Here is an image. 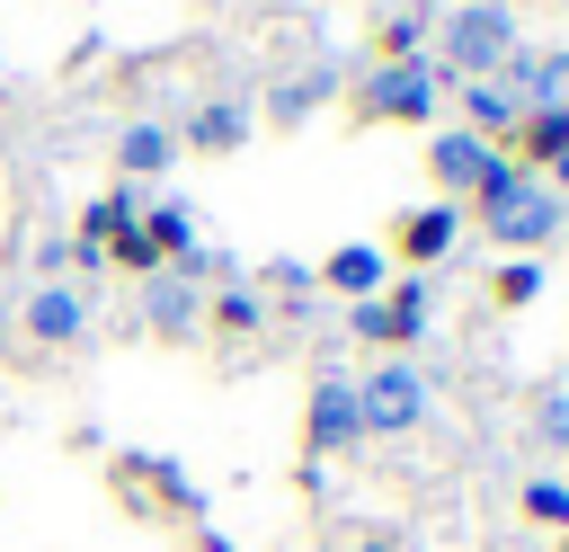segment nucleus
Here are the masks:
<instances>
[{"mask_svg": "<svg viewBox=\"0 0 569 552\" xmlns=\"http://www.w3.org/2000/svg\"><path fill=\"white\" fill-rule=\"evenodd\" d=\"M507 53H516V9H507V0H462V9H445V27H436L445 80H498Z\"/></svg>", "mask_w": 569, "mask_h": 552, "instance_id": "obj_1", "label": "nucleus"}, {"mask_svg": "<svg viewBox=\"0 0 569 552\" xmlns=\"http://www.w3.org/2000/svg\"><path fill=\"white\" fill-rule=\"evenodd\" d=\"M436 107H445V71H436L427 53L373 62L365 89H356V116H365V125H436Z\"/></svg>", "mask_w": 569, "mask_h": 552, "instance_id": "obj_2", "label": "nucleus"}, {"mask_svg": "<svg viewBox=\"0 0 569 552\" xmlns=\"http://www.w3.org/2000/svg\"><path fill=\"white\" fill-rule=\"evenodd\" d=\"M356 418H365V436H409V427H427V374H418L409 356H382V365L356 383Z\"/></svg>", "mask_w": 569, "mask_h": 552, "instance_id": "obj_3", "label": "nucleus"}, {"mask_svg": "<svg viewBox=\"0 0 569 552\" xmlns=\"http://www.w3.org/2000/svg\"><path fill=\"white\" fill-rule=\"evenodd\" d=\"M427 312H436L427 276H391L373 303H356V338L365 347H418L427 338Z\"/></svg>", "mask_w": 569, "mask_h": 552, "instance_id": "obj_4", "label": "nucleus"}, {"mask_svg": "<svg viewBox=\"0 0 569 552\" xmlns=\"http://www.w3.org/2000/svg\"><path fill=\"white\" fill-rule=\"evenodd\" d=\"M480 223H489V240H498L507 258H542V249L560 240V223H569V205H560V196H551V187L533 178V187H525L516 205H498V214H480Z\"/></svg>", "mask_w": 569, "mask_h": 552, "instance_id": "obj_5", "label": "nucleus"}, {"mask_svg": "<svg viewBox=\"0 0 569 552\" xmlns=\"http://www.w3.org/2000/svg\"><path fill=\"white\" fill-rule=\"evenodd\" d=\"M302 445H311V463L365 445V418H356V383H347V374H320V383H311V401H302Z\"/></svg>", "mask_w": 569, "mask_h": 552, "instance_id": "obj_6", "label": "nucleus"}, {"mask_svg": "<svg viewBox=\"0 0 569 552\" xmlns=\"http://www.w3.org/2000/svg\"><path fill=\"white\" fill-rule=\"evenodd\" d=\"M489 151H498V142H480L471 125H453V134H427V178H436V196H445V205H462V196L480 187Z\"/></svg>", "mask_w": 569, "mask_h": 552, "instance_id": "obj_7", "label": "nucleus"}, {"mask_svg": "<svg viewBox=\"0 0 569 552\" xmlns=\"http://www.w3.org/2000/svg\"><path fill=\"white\" fill-rule=\"evenodd\" d=\"M453 240H462V205H445V196H436V205H409V214H400V231H391V258H409V267L427 276V267H436Z\"/></svg>", "mask_w": 569, "mask_h": 552, "instance_id": "obj_8", "label": "nucleus"}, {"mask_svg": "<svg viewBox=\"0 0 569 552\" xmlns=\"http://www.w3.org/2000/svg\"><path fill=\"white\" fill-rule=\"evenodd\" d=\"M311 276H320L329 294H347V303H373V294L391 285V249H373V240H338Z\"/></svg>", "mask_w": 569, "mask_h": 552, "instance_id": "obj_9", "label": "nucleus"}, {"mask_svg": "<svg viewBox=\"0 0 569 552\" xmlns=\"http://www.w3.org/2000/svg\"><path fill=\"white\" fill-rule=\"evenodd\" d=\"M27 338H36V347L89 338V294H80V285H36V294H27Z\"/></svg>", "mask_w": 569, "mask_h": 552, "instance_id": "obj_10", "label": "nucleus"}, {"mask_svg": "<svg viewBox=\"0 0 569 552\" xmlns=\"http://www.w3.org/2000/svg\"><path fill=\"white\" fill-rule=\"evenodd\" d=\"M169 160H178V134H169L160 116H133V125L116 134V178H124V187H142V178H160Z\"/></svg>", "mask_w": 569, "mask_h": 552, "instance_id": "obj_11", "label": "nucleus"}, {"mask_svg": "<svg viewBox=\"0 0 569 552\" xmlns=\"http://www.w3.org/2000/svg\"><path fill=\"white\" fill-rule=\"evenodd\" d=\"M498 80H507L525 107H569V45H560V53H525V45H516Z\"/></svg>", "mask_w": 569, "mask_h": 552, "instance_id": "obj_12", "label": "nucleus"}, {"mask_svg": "<svg viewBox=\"0 0 569 552\" xmlns=\"http://www.w3.org/2000/svg\"><path fill=\"white\" fill-rule=\"evenodd\" d=\"M196 276H178V267H160V276H142V321L160 329V338H187L196 329Z\"/></svg>", "mask_w": 569, "mask_h": 552, "instance_id": "obj_13", "label": "nucleus"}, {"mask_svg": "<svg viewBox=\"0 0 569 552\" xmlns=\"http://www.w3.org/2000/svg\"><path fill=\"white\" fill-rule=\"evenodd\" d=\"M462 125H471L480 142H498V134L525 125V98H516L507 80H462Z\"/></svg>", "mask_w": 569, "mask_h": 552, "instance_id": "obj_14", "label": "nucleus"}, {"mask_svg": "<svg viewBox=\"0 0 569 552\" xmlns=\"http://www.w3.org/2000/svg\"><path fill=\"white\" fill-rule=\"evenodd\" d=\"M142 205H151V196L116 178V187H107L98 205H80V249H107V240H124V231L142 223Z\"/></svg>", "mask_w": 569, "mask_h": 552, "instance_id": "obj_15", "label": "nucleus"}, {"mask_svg": "<svg viewBox=\"0 0 569 552\" xmlns=\"http://www.w3.org/2000/svg\"><path fill=\"white\" fill-rule=\"evenodd\" d=\"M142 240H151L160 267H187V258H196V214H187L178 196H160V205H142Z\"/></svg>", "mask_w": 569, "mask_h": 552, "instance_id": "obj_16", "label": "nucleus"}, {"mask_svg": "<svg viewBox=\"0 0 569 552\" xmlns=\"http://www.w3.org/2000/svg\"><path fill=\"white\" fill-rule=\"evenodd\" d=\"M507 142H516V160H525V169L542 178V169H551V160L569 151V107H525V125H516Z\"/></svg>", "mask_w": 569, "mask_h": 552, "instance_id": "obj_17", "label": "nucleus"}, {"mask_svg": "<svg viewBox=\"0 0 569 552\" xmlns=\"http://www.w3.org/2000/svg\"><path fill=\"white\" fill-rule=\"evenodd\" d=\"M178 142H196V151H240V142H249V107H240V98H204Z\"/></svg>", "mask_w": 569, "mask_h": 552, "instance_id": "obj_18", "label": "nucleus"}, {"mask_svg": "<svg viewBox=\"0 0 569 552\" xmlns=\"http://www.w3.org/2000/svg\"><path fill=\"white\" fill-rule=\"evenodd\" d=\"M525 187H533V169H525L516 151H489V169H480V187H471L462 205H480V214H498V205H516Z\"/></svg>", "mask_w": 569, "mask_h": 552, "instance_id": "obj_19", "label": "nucleus"}, {"mask_svg": "<svg viewBox=\"0 0 569 552\" xmlns=\"http://www.w3.org/2000/svg\"><path fill=\"white\" fill-rule=\"evenodd\" d=\"M329 89H338V71H320V62H311L302 80H276V98H267V116H276V125H302V116H311V107H320Z\"/></svg>", "mask_w": 569, "mask_h": 552, "instance_id": "obj_20", "label": "nucleus"}, {"mask_svg": "<svg viewBox=\"0 0 569 552\" xmlns=\"http://www.w3.org/2000/svg\"><path fill=\"white\" fill-rule=\"evenodd\" d=\"M489 294H498V312H525V303L542 294V258H507V267L489 276Z\"/></svg>", "mask_w": 569, "mask_h": 552, "instance_id": "obj_21", "label": "nucleus"}, {"mask_svg": "<svg viewBox=\"0 0 569 552\" xmlns=\"http://www.w3.org/2000/svg\"><path fill=\"white\" fill-rule=\"evenodd\" d=\"M267 321V303H258V285H222L213 294V329H231V338H249Z\"/></svg>", "mask_w": 569, "mask_h": 552, "instance_id": "obj_22", "label": "nucleus"}, {"mask_svg": "<svg viewBox=\"0 0 569 552\" xmlns=\"http://www.w3.org/2000/svg\"><path fill=\"white\" fill-rule=\"evenodd\" d=\"M525 516L569 534V490H560V472H533V481H525Z\"/></svg>", "mask_w": 569, "mask_h": 552, "instance_id": "obj_23", "label": "nucleus"}, {"mask_svg": "<svg viewBox=\"0 0 569 552\" xmlns=\"http://www.w3.org/2000/svg\"><path fill=\"white\" fill-rule=\"evenodd\" d=\"M427 45V9H400V18H382V62H409Z\"/></svg>", "mask_w": 569, "mask_h": 552, "instance_id": "obj_24", "label": "nucleus"}, {"mask_svg": "<svg viewBox=\"0 0 569 552\" xmlns=\"http://www.w3.org/2000/svg\"><path fill=\"white\" fill-rule=\"evenodd\" d=\"M533 436H542L551 454H569V392H542V401H533Z\"/></svg>", "mask_w": 569, "mask_h": 552, "instance_id": "obj_25", "label": "nucleus"}, {"mask_svg": "<svg viewBox=\"0 0 569 552\" xmlns=\"http://www.w3.org/2000/svg\"><path fill=\"white\" fill-rule=\"evenodd\" d=\"M107 249H116V267H124V276H160V258H151V240H142V223H133L124 240H107Z\"/></svg>", "mask_w": 569, "mask_h": 552, "instance_id": "obj_26", "label": "nucleus"}, {"mask_svg": "<svg viewBox=\"0 0 569 552\" xmlns=\"http://www.w3.org/2000/svg\"><path fill=\"white\" fill-rule=\"evenodd\" d=\"M267 285H276V294H284V303H302V294H311V285H320V276H311V267H302V258H267Z\"/></svg>", "mask_w": 569, "mask_h": 552, "instance_id": "obj_27", "label": "nucleus"}, {"mask_svg": "<svg viewBox=\"0 0 569 552\" xmlns=\"http://www.w3.org/2000/svg\"><path fill=\"white\" fill-rule=\"evenodd\" d=\"M542 187H551V196H560V205H569V151H560V160H551V169H542Z\"/></svg>", "mask_w": 569, "mask_h": 552, "instance_id": "obj_28", "label": "nucleus"}, {"mask_svg": "<svg viewBox=\"0 0 569 552\" xmlns=\"http://www.w3.org/2000/svg\"><path fill=\"white\" fill-rule=\"evenodd\" d=\"M356 552H409L400 534H356Z\"/></svg>", "mask_w": 569, "mask_h": 552, "instance_id": "obj_29", "label": "nucleus"}, {"mask_svg": "<svg viewBox=\"0 0 569 552\" xmlns=\"http://www.w3.org/2000/svg\"><path fill=\"white\" fill-rule=\"evenodd\" d=\"M560 490H569V472H560Z\"/></svg>", "mask_w": 569, "mask_h": 552, "instance_id": "obj_30", "label": "nucleus"}, {"mask_svg": "<svg viewBox=\"0 0 569 552\" xmlns=\"http://www.w3.org/2000/svg\"><path fill=\"white\" fill-rule=\"evenodd\" d=\"M560 552H569V543H560Z\"/></svg>", "mask_w": 569, "mask_h": 552, "instance_id": "obj_31", "label": "nucleus"}]
</instances>
